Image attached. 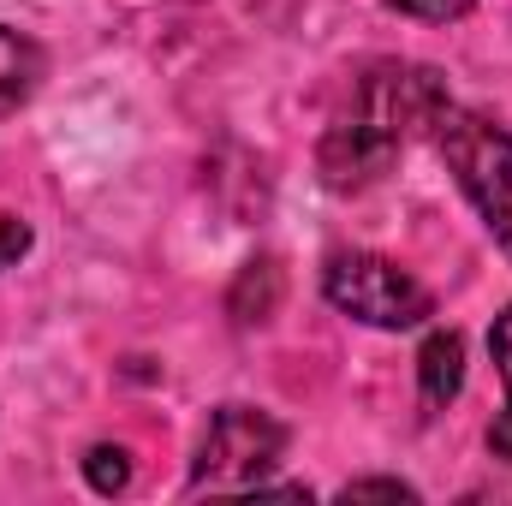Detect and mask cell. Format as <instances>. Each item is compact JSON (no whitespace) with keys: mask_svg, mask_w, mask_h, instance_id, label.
Segmentation results:
<instances>
[{"mask_svg":"<svg viewBox=\"0 0 512 506\" xmlns=\"http://www.w3.org/2000/svg\"><path fill=\"white\" fill-rule=\"evenodd\" d=\"M84 477H90V489H96V495H120V489L131 483L126 447H90V459H84Z\"/></svg>","mask_w":512,"mask_h":506,"instance_id":"cell-8","label":"cell"},{"mask_svg":"<svg viewBox=\"0 0 512 506\" xmlns=\"http://www.w3.org/2000/svg\"><path fill=\"white\" fill-rule=\"evenodd\" d=\"M286 453V429L256 411V405H221L203 429L197 465H191V489H215V495H239L262 489V477L280 465Z\"/></svg>","mask_w":512,"mask_h":506,"instance_id":"cell-4","label":"cell"},{"mask_svg":"<svg viewBox=\"0 0 512 506\" xmlns=\"http://www.w3.org/2000/svg\"><path fill=\"white\" fill-rule=\"evenodd\" d=\"M429 137H435L441 161L453 167L459 191L471 197V209L483 215V227L495 233V245L512 256V131L471 108L441 102L429 120Z\"/></svg>","mask_w":512,"mask_h":506,"instance_id":"cell-2","label":"cell"},{"mask_svg":"<svg viewBox=\"0 0 512 506\" xmlns=\"http://www.w3.org/2000/svg\"><path fill=\"white\" fill-rule=\"evenodd\" d=\"M393 12H405V18H423V24H453V18H465L477 0H387Z\"/></svg>","mask_w":512,"mask_h":506,"instance_id":"cell-9","label":"cell"},{"mask_svg":"<svg viewBox=\"0 0 512 506\" xmlns=\"http://www.w3.org/2000/svg\"><path fill=\"white\" fill-rule=\"evenodd\" d=\"M489 352H495V370H501V387H507V411L495 417V429H489V447L512 459V304L495 316V328H489Z\"/></svg>","mask_w":512,"mask_h":506,"instance_id":"cell-7","label":"cell"},{"mask_svg":"<svg viewBox=\"0 0 512 506\" xmlns=\"http://www.w3.org/2000/svg\"><path fill=\"white\" fill-rule=\"evenodd\" d=\"M36 84H42V48L0 24V114L24 108L36 96Z\"/></svg>","mask_w":512,"mask_h":506,"instance_id":"cell-5","label":"cell"},{"mask_svg":"<svg viewBox=\"0 0 512 506\" xmlns=\"http://www.w3.org/2000/svg\"><path fill=\"white\" fill-rule=\"evenodd\" d=\"M322 292H328L334 310H346V316H358L370 328H387V334L417 328L435 310V298L399 262H387L376 251H334L328 268H322Z\"/></svg>","mask_w":512,"mask_h":506,"instance_id":"cell-3","label":"cell"},{"mask_svg":"<svg viewBox=\"0 0 512 506\" xmlns=\"http://www.w3.org/2000/svg\"><path fill=\"white\" fill-rule=\"evenodd\" d=\"M340 501H417L411 483H387V477H370V483H346Z\"/></svg>","mask_w":512,"mask_h":506,"instance_id":"cell-10","label":"cell"},{"mask_svg":"<svg viewBox=\"0 0 512 506\" xmlns=\"http://www.w3.org/2000/svg\"><path fill=\"white\" fill-rule=\"evenodd\" d=\"M24 251H30V227H24L18 215H0V268L18 262Z\"/></svg>","mask_w":512,"mask_h":506,"instance_id":"cell-11","label":"cell"},{"mask_svg":"<svg viewBox=\"0 0 512 506\" xmlns=\"http://www.w3.org/2000/svg\"><path fill=\"white\" fill-rule=\"evenodd\" d=\"M417 381H423L429 405H447L465 381V340L459 334H429L423 352H417Z\"/></svg>","mask_w":512,"mask_h":506,"instance_id":"cell-6","label":"cell"},{"mask_svg":"<svg viewBox=\"0 0 512 506\" xmlns=\"http://www.w3.org/2000/svg\"><path fill=\"white\" fill-rule=\"evenodd\" d=\"M447 102L441 78L429 66H376L352 84L346 114L322 137V179L328 191H364L370 179H382L393 155L429 131L435 108Z\"/></svg>","mask_w":512,"mask_h":506,"instance_id":"cell-1","label":"cell"}]
</instances>
